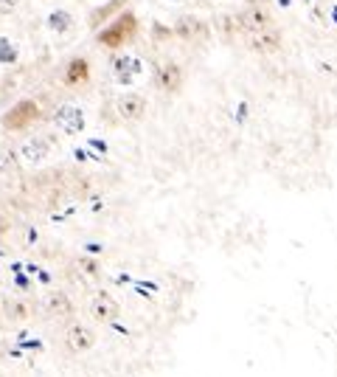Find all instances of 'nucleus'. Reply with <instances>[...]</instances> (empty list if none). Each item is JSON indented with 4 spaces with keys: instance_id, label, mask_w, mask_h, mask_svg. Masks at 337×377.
Segmentation results:
<instances>
[{
    "instance_id": "nucleus-8",
    "label": "nucleus",
    "mask_w": 337,
    "mask_h": 377,
    "mask_svg": "<svg viewBox=\"0 0 337 377\" xmlns=\"http://www.w3.org/2000/svg\"><path fill=\"white\" fill-rule=\"evenodd\" d=\"M65 346H68L71 352H76V355L90 352L96 346V332L90 330V327H84V324H71L65 330Z\"/></svg>"
},
{
    "instance_id": "nucleus-7",
    "label": "nucleus",
    "mask_w": 337,
    "mask_h": 377,
    "mask_svg": "<svg viewBox=\"0 0 337 377\" xmlns=\"http://www.w3.org/2000/svg\"><path fill=\"white\" fill-rule=\"evenodd\" d=\"M244 40H248V45L259 54H275L281 48V32L275 25H267V28H262V32L244 34Z\"/></svg>"
},
{
    "instance_id": "nucleus-14",
    "label": "nucleus",
    "mask_w": 337,
    "mask_h": 377,
    "mask_svg": "<svg viewBox=\"0 0 337 377\" xmlns=\"http://www.w3.org/2000/svg\"><path fill=\"white\" fill-rule=\"evenodd\" d=\"M62 82L68 84V88H79V84L90 82V62L84 60V56H73V60H68V65L62 71Z\"/></svg>"
},
{
    "instance_id": "nucleus-13",
    "label": "nucleus",
    "mask_w": 337,
    "mask_h": 377,
    "mask_svg": "<svg viewBox=\"0 0 337 377\" xmlns=\"http://www.w3.org/2000/svg\"><path fill=\"white\" fill-rule=\"evenodd\" d=\"M48 155H51V141H48V138H43V135L28 138V141L23 144V147H20V158H23L25 163H32V166L43 163Z\"/></svg>"
},
{
    "instance_id": "nucleus-20",
    "label": "nucleus",
    "mask_w": 337,
    "mask_h": 377,
    "mask_svg": "<svg viewBox=\"0 0 337 377\" xmlns=\"http://www.w3.org/2000/svg\"><path fill=\"white\" fill-rule=\"evenodd\" d=\"M20 3H23V0H0V14H12V12H17Z\"/></svg>"
},
{
    "instance_id": "nucleus-22",
    "label": "nucleus",
    "mask_w": 337,
    "mask_h": 377,
    "mask_svg": "<svg viewBox=\"0 0 337 377\" xmlns=\"http://www.w3.org/2000/svg\"><path fill=\"white\" fill-rule=\"evenodd\" d=\"M334 20H337V9H334Z\"/></svg>"
},
{
    "instance_id": "nucleus-23",
    "label": "nucleus",
    "mask_w": 337,
    "mask_h": 377,
    "mask_svg": "<svg viewBox=\"0 0 337 377\" xmlns=\"http://www.w3.org/2000/svg\"><path fill=\"white\" fill-rule=\"evenodd\" d=\"M174 3H183V0H174Z\"/></svg>"
},
{
    "instance_id": "nucleus-3",
    "label": "nucleus",
    "mask_w": 337,
    "mask_h": 377,
    "mask_svg": "<svg viewBox=\"0 0 337 377\" xmlns=\"http://www.w3.org/2000/svg\"><path fill=\"white\" fill-rule=\"evenodd\" d=\"M54 124L62 130L65 135H79V133H84V127H87V115H84V110L76 107V104H62V107L54 113Z\"/></svg>"
},
{
    "instance_id": "nucleus-1",
    "label": "nucleus",
    "mask_w": 337,
    "mask_h": 377,
    "mask_svg": "<svg viewBox=\"0 0 337 377\" xmlns=\"http://www.w3.org/2000/svg\"><path fill=\"white\" fill-rule=\"evenodd\" d=\"M138 34V17L135 12L124 9L118 17H113L107 25H102L99 32H96V43L107 51H118V48H124L127 43H132Z\"/></svg>"
},
{
    "instance_id": "nucleus-9",
    "label": "nucleus",
    "mask_w": 337,
    "mask_h": 377,
    "mask_svg": "<svg viewBox=\"0 0 337 377\" xmlns=\"http://www.w3.org/2000/svg\"><path fill=\"white\" fill-rule=\"evenodd\" d=\"M174 37H180L183 43H205L208 40V25L197 17H180L174 25Z\"/></svg>"
},
{
    "instance_id": "nucleus-17",
    "label": "nucleus",
    "mask_w": 337,
    "mask_h": 377,
    "mask_svg": "<svg viewBox=\"0 0 337 377\" xmlns=\"http://www.w3.org/2000/svg\"><path fill=\"white\" fill-rule=\"evenodd\" d=\"M17 56H20L17 45L9 37H0V65H14Z\"/></svg>"
},
{
    "instance_id": "nucleus-16",
    "label": "nucleus",
    "mask_w": 337,
    "mask_h": 377,
    "mask_svg": "<svg viewBox=\"0 0 337 377\" xmlns=\"http://www.w3.org/2000/svg\"><path fill=\"white\" fill-rule=\"evenodd\" d=\"M45 310H48V315H54V318H71V315H73V301H71L65 293H51V296L45 299Z\"/></svg>"
},
{
    "instance_id": "nucleus-18",
    "label": "nucleus",
    "mask_w": 337,
    "mask_h": 377,
    "mask_svg": "<svg viewBox=\"0 0 337 377\" xmlns=\"http://www.w3.org/2000/svg\"><path fill=\"white\" fill-rule=\"evenodd\" d=\"M12 169H14V155L6 152V150H0V178L12 175Z\"/></svg>"
},
{
    "instance_id": "nucleus-15",
    "label": "nucleus",
    "mask_w": 337,
    "mask_h": 377,
    "mask_svg": "<svg viewBox=\"0 0 337 377\" xmlns=\"http://www.w3.org/2000/svg\"><path fill=\"white\" fill-rule=\"evenodd\" d=\"M48 32L56 34V37H62V34H71L73 32V14L68 9H54L48 14Z\"/></svg>"
},
{
    "instance_id": "nucleus-6",
    "label": "nucleus",
    "mask_w": 337,
    "mask_h": 377,
    "mask_svg": "<svg viewBox=\"0 0 337 377\" xmlns=\"http://www.w3.org/2000/svg\"><path fill=\"white\" fill-rule=\"evenodd\" d=\"M115 115L121 122H141L146 115V99L141 93H124L115 99Z\"/></svg>"
},
{
    "instance_id": "nucleus-21",
    "label": "nucleus",
    "mask_w": 337,
    "mask_h": 377,
    "mask_svg": "<svg viewBox=\"0 0 337 377\" xmlns=\"http://www.w3.org/2000/svg\"><path fill=\"white\" fill-rule=\"evenodd\" d=\"M279 3H284V6H290V0H279Z\"/></svg>"
},
{
    "instance_id": "nucleus-4",
    "label": "nucleus",
    "mask_w": 337,
    "mask_h": 377,
    "mask_svg": "<svg viewBox=\"0 0 337 377\" xmlns=\"http://www.w3.org/2000/svg\"><path fill=\"white\" fill-rule=\"evenodd\" d=\"M113 76L118 84H124V88H130V84H135L143 73V62L138 60V56H113Z\"/></svg>"
},
{
    "instance_id": "nucleus-19",
    "label": "nucleus",
    "mask_w": 337,
    "mask_h": 377,
    "mask_svg": "<svg viewBox=\"0 0 337 377\" xmlns=\"http://www.w3.org/2000/svg\"><path fill=\"white\" fill-rule=\"evenodd\" d=\"M152 37H155L158 43H161V40H169V37H174V28H166V25L155 23V25H152Z\"/></svg>"
},
{
    "instance_id": "nucleus-12",
    "label": "nucleus",
    "mask_w": 337,
    "mask_h": 377,
    "mask_svg": "<svg viewBox=\"0 0 337 377\" xmlns=\"http://www.w3.org/2000/svg\"><path fill=\"white\" fill-rule=\"evenodd\" d=\"M124 9H127V0H107V3L96 6L93 12L87 14V25L93 28V32H99L102 25H107V23H110V17H118Z\"/></svg>"
},
{
    "instance_id": "nucleus-2",
    "label": "nucleus",
    "mask_w": 337,
    "mask_h": 377,
    "mask_svg": "<svg viewBox=\"0 0 337 377\" xmlns=\"http://www.w3.org/2000/svg\"><path fill=\"white\" fill-rule=\"evenodd\" d=\"M40 115H43V110H40V104L34 99H20L12 110L3 113L0 124H3L9 133H23L28 127H34V122H40Z\"/></svg>"
},
{
    "instance_id": "nucleus-5",
    "label": "nucleus",
    "mask_w": 337,
    "mask_h": 377,
    "mask_svg": "<svg viewBox=\"0 0 337 377\" xmlns=\"http://www.w3.org/2000/svg\"><path fill=\"white\" fill-rule=\"evenodd\" d=\"M239 28L244 34H251V32H262V28H267V25H272V17H270V12L264 9V6H259V3H248L242 12H239Z\"/></svg>"
},
{
    "instance_id": "nucleus-10",
    "label": "nucleus",
    "mask_w": 337,
    "mask_h": 377,
    "mask_svg": "<svg viewBox=\"0 0 337 377\" xmlns=\"http://www.w3.org/2000/svg\"><path fill=\"white\" fill-rule=\"evenodd\" d=\"M183 79H186V73H183V68L177 62H163L155 71V82L163 93H177L183 88Z\"/></svg>"
},
{
    "instance_id": "nucleus-11",
    "label": "nucleus",
    "mask_w": 337,
    "mask_h": 377,
    "mask_svg": "<svg viewBox=\"0 0 337 377\" xmlns=\"http://www.w3.org/2000/svg\"><path fill=\"white\" fill-rule=\"evenodd\" d=\"M118 312H121V307H118V301L110 293H96L93 301H90V315H93L96 321H102V324L115 321Z\"/></svg>"
}]
</instances>
